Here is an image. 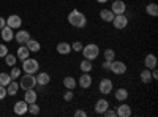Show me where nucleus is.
Here are the masks:
<instances>
[{"label": "nucleus", "mask_w": 158, "mask_h": 117, "mask_svg": "<svg viewBox=\"0 0 158 117\" xmlns=\"http://www.w3.org/2000/svg\"><path fill=\"white\" fill-rule=\"evenodd\" d=\"M97 2H98V3H108L109 0H97Z\"/></svg>", "instance_id": "obj_42"}, {"label": "nucleus", "mask_w": 158, "mask_h": 117, "mask_svg": "<svg viewBox=\"0 0 158 117\" xmlns=\"http://www.w3.org/2000/svg\"><path fill=\"white\" fill-rule=\"evenodd\" d=\"M92 81H94V79H92L90 73H82V74H81V77L77 79V84L81 86L82 89H89V87L92 86Z\"/></svg>", "instance_id": "obj_13"}, {"label": "nucleus", "mask_w": 158, "mask_h": 117, "mask_svg": "<svg viewBox=\"0 0 158 117\" xmlns=\"http://www.w3.org/2000/svg\"><path fill=\"white\" fill-rule=\"evenodd\" d=\"M79 68H81V71L82 73H90L92 71V60H89V59H84L82 62H81V65H79Z\"/></svg>", "instance_id": "obj_28"}, {"label": "nucleus", "mask_w": 158, "mask_h": 117, "mask_svg": "<svg viewBox=\"0 0 158 117\" xmlns=\"http://www.w3.org/2000/svg\"><path fill=\"white\" fill-rule=\"evenodd\" d=\"M8 54V48L5 44H0V57H5Z\"/></svg>", "instance_id": "obj_37"}, {"label": "nucleus", "mask_w": 158, "mask_h": 117, "mask_svg": "<svg viewBox=\"0 0 158 117\" xmlns=\"http://www.w3.org/2000/svg\"><path fill=\"white\" fill-rule=\"evenodd\" d=\"M35 86H36V77H35V74H29V73H25L19 82V89H22V90L35 89Z\"/></svg>", "instance_id": "obj_4"}, {"label": "nucleus", "mask_w": 158, "mask_h": 117, "mask_svg": "<svg viewBox=\"0 0 158 117\" xmlns=\"http://www.w3.org/2000/svg\"><path fill=\"white\" fill-rule=\"evenodd\" d=\"M73 98H74V92L68 89L67 92L63 94V100H65V101H73Z\"/></svg>", "instance_id": "obj_35"}, {"label": "nucleus", "mask_w": 158, "mask_h": 117, "mask_svg": "<svg viewBox=\"0 0 158 117\" xmlns=\"http://www.w3.org/2000/svg\"><path fill=\"white\" fill-rule=\"evenodd\" d=\"M111 11L114 13V15H125L127 11V5L123 0H114L112 5H111Z\"/></svg>", "instance_id": "obj_8"}, {"label": "nucleus", "mask_w": 158, "mask_h": 117, "mask_svg": "<svg viewBox=\"0 0 158 117\" xmlns=\"http://www.w3.org/2000/svg\"><path fill=\"white\" fill-rule=\"evenodd\" d=\"M3 59H5V63L8 65V67H15V65H16V60H18V57H16L15 54H6Z\"/></svg>", "instance_id": "obj_29"}, {"label": "nucleus", "mask_w": 158, "mask_h": 117, "mask_svg": "<svg viewBox=\"0 0 158 117\" xmlns=\"http://www.w3.org/2000/svg\"><path fill=\"white\" fill-rule=\"evenodd\" d=\"M38 98V94L35 92L33 89H29V90H25V94H24V101H27L29 105L30 103H35Z\"/></svg>", "instance_id": "obj_22"}, {"label": "nucleus", "mask_w": 158, "mask_h": 117, "mask_svg": "<svg viewBox=\"0 0 158 117\" xmlns=\"http://www.w3.org/2000/svg\"><path fill=\"white\" fill-rule=\"evenodd\" d=\"M30 56V51H29V48L25 46V44H21L19 48H18V51H16V57L19 59V60H25Z\"/></svg>", "instance_id": "obj_18"}, {"label": "nucleus", "mask_w": 158, "mask_h": 117, "mask_svg": "<svg viewBox=\"0 0 158 117\" xmlns=\"http://www.w3.org/2000/svg\"><path fill=\"white\" fill-rule=\"evenodd\" d=\"M38 70H40L38 60H35V59H32V57H27L25 60H22V71L29 73V74H35Z\"/></svg>", "instance_id": "obj_3"}, {"label": "nucleus", "mask_w": 158, "mask_h": 117, "mask_svg": "<svg viewBox=\"0 0 158 117\" xmlns=\"http://www.w3.org/2000/svg\"><path fill=\"white\" fill-rule=\"evenodd\" d=\"M63 86L70 90H74V87L77 86V79H74L73 76H65L63 77Z\"/></svg>", "instance_id": "obj_23"}, {"label": "nucleus", "mask_w": 158, "mask_h": 117, "mask_svg": "<svg viewBox=\"0 0 158 117\" xmlns=\"http://www.w3.org/2000/svg\"><path fill=\"white\" fill-rule=\"evenodd\" d=\"M0 35H2V40L3 41H11V40H15V32H13L11 27H8V25H5V27L0 30Z\"/></svg>", "instance_id": "obj_14"}, {"label": "nucleus", "mask_w": 158, "mask_h": 117, "mask_svg": "<svg viewBox=\"0 0 158 117\" xmlns=\"http://www.w3.org/2000/svg\"><path fill=\"white\" fill-rule=\"evenodd\" d=\"M68 22H70V25H73L76 29H84L87 25V18L79 10H71L68 13Z\"/></svg>", "instance_id": "obj_1"}, {"label": "nucleus", "mask_w": 158, "mask_h": 117, "mask_svg": "<svg viewBox=\"0 0 158 117\" xmlns=\"http://www.w3.org/2000/svg\"><path fill=\"white\" fill-rule=\"evenodd\" d=\"M21 73H22V70H21V68L13 67V68H11V71H10V77H11V79H18V77H21Z\"/></svg>", "instance_id": "obj_33"}, {"label": "nucleus", "mask_w": 158, "mask_h": 117, "mask_svg": "<svg viewBox=\"0 0 158 117\" xmlns=\"http://www.w3.org/2000/svg\"><path fill=\"white\" fill-rule=\"evenodd\" d=\"M25 46L29 48V51H30V52H38V51L41 49V44H40V41H36V40H32V38H30V40H29L27 43H25Z\"/></svg>", "instance_id": "obj_26"}, {"label": "nucleus", "mask_w": 158, "mask_h": 117, "mask_svg": "<svg viewBox=\"0 0 158 117\" xmlns=\"http://www.w3.org/2000/svg\"><path fill=\"white\" fill-rule=\"evenodd\" d=\"M15 40L19 44H25V43L30 40V32L29 30H18V33L15 35Z\"/></svg>", "instance_id": "obj_12"}, {"label": "nucleus", "mask_w": 158, "mask_h": 117, "mask_svg": "<svg viewBox=\"0 0 158 117\" xmlns=\"http://www.w3.org/2000/svg\"><path fill=\"white\" fill-rule=\"evenodd\" d=\"M112 89H114V84L111 79H108V77H104V79L100 81V86H98V90H100V94L103 95H109L112 92Z\"/></svg>", "instance_id": "obj_7"}, {"label": "nucleus", "mask_w": 158, "mask_h": 117, "mask_svg": "<svg viewBox=\"0 0 158 117\" xmlns=\"http://www.w3.org/2000/svg\"><path fill=\"white\" fill-rule=\"evenodd\" d=\"M27 108H29V103L27 101H16L15 103V106H13V109H15V114L16 115H24V114H27Z\"/></svg>", "instance_id": "obj_10"}, {"label": "nucleus", "mask_w": 158, "mask_h": 117, "mask_svg": "<svg viewBox=\"0 0 158 117\" xmlns=\"http://www.w3.org/2000/svg\"><path fill=\"white\" fill-rule=\"evenodd\" d=\"M146 13L149 16H152V18H156L158 16V5L156 3H149L146 6Z\"/></svg>", "instance_id": "obj_27"}, {"label": "nucleus", "mask_w": 158, "mask_h": 117, "mask_svg": "<svg viewBox=\"0 0 158 117\" xmlns=\"http://www.w3.org/2000/svg\"><path fill=\"white\" fill-rule=\"evenodd\" d=\"M156 63H158V60H156V56H153V54H147L146 59H144V67L149 70L156 68Z\"/></svg>", "instance_id": "obj_16"}, {"label": "nucleus", "mask_w": 158, "mask_h": 117, "mask_svg": "<svg viewBox=\"0 0 158 117\" xmlns=\"http://www.w3.org/2000/svg\"><path fill=\"white\" fill-rule=\"evenodd\" d=\"M139 76H141V81H142L144 84H149V82L153 81V79H152V71H150L149 68H144Z\"/></svg>", "instance_id": "obj_24"}, {"label": "nucleus", "mask_w": 158, "mask_h": 117, "mask_svg": "<svg viewBox=\"0 0 158 117\" xmlns=\"http://www.w3.org/2000/svg\"><path fill=\"white\" fill-rule=\"evenodd\" d=\"M40 111H41V109H40V106L36 105V101H35V103H30L29 108H27V112H29V114H32V115H38V114H40Z\"/></svg>", "instance_id": "obj_30"}, {"label": "nucleus", "mask_w": 158, "mask_h": 117, "mask_svg": "<svg viewBox=\"0 0 158 117\" xmlns=\"http://www.w3.org/2000/svg\"><path fill=\"white\" fill-rule=\"evenodd\" d=\"M82 56H84V59H89V60H95L98 56H100V48H98V44H95V43H89V44H85V46H82Z\"/></svg>", "instance_id": "obj_2"}, {"label": "nucleus", "mask_w": 158, "mask_h": 117, "mask_svg": "<svg viewBox=\"0 0 158 117\" xmlns=\"http://www.w3.org/2000/svg\"><path fill=\"white\" fill-rule=\"evenodd\" d=\"M114 16H115V15H114L111 10H108V8H103V10L100 11V18H101L103 22H112Z\"/></svg>", "instance_id": "obj_19"}, {"label": "nucleus", "mask_w": 158, "mask_h": 117, "mask_svg": "<svg viewBox=\"0 0 158 117\" xmlns=\"http://www.w3.org/2000/svg\"><path fill=\"white\" fill-rule=\"evenodd\" d=\"M5 25H6V19L5 18H0V30H2Z\"/></svg>", "instance_id": "obj_41"}, {"label": "nucleus", "mask_w": 158, "mask_h": 117, "mask_svg": "<svg viewBox=\"0 0 158 117\" xmlns=\"http://www.w3.org/2000/svg\"><path fill=\"white\" fill-rule=\"evenodd\" d=\"M114 59H115V51L114 49H106V51H104V60L112 62Z\"/></svg>", "instance_id": "obj_32"}, {"label": "nucleus", "mask_w": 158, "mask_h": 117, "mask_svg": "<svg viewBox=\"0 0 158 117\" xmlns=\"http://www.w3.org/2000/svg\"><path fill=\"white\" fill-rule=\"evenodd\" d=\"M109 68H111V62H109V60H104V62H103V70L109 71Z\"/></svg>", "instance_id": "obj_40"}, {"label": "nucleus", "mask_w": 158, "mask_h": 117, "mask_svg": "<svg viewBox=\"0 0 158 117\" xmlns=\"http://www.w3.org/2000/svg\"><path fill=\"white\" fill-rule=\"evenodd\" d=\"M56 49H57V52H59L60 56H68V54L71 52V44L67 43V41H60V43L56 46Z\"/></svg>", "instance_id": "obj_15"}, {"label": "nucleus", "mask_w": 158, "mask_h": 117, "mask_svg": "<svg viewBox=\"0 0 158 117\" xmlns=\"http://www.w3.org/2000/svg\"><path fill=\"white\" fill-rule=\"evenodd\" d=\"M82 43L81 41H74L73 44H71V51H74V52H81V51H82Z\"/></svg>", "instance_id": "obj_34"}, {"label": "nucleus", "mask_w": 158, "mask_h": 117, "mask_svg": "<svg viewBox=\"0 0 158 117\" xmlns=\"http://www.w3.org/2000/svg\"><path fill=\"white\" fill-rule=\"evenodd\" d=\"M112 25H114V29H117V30H123V29H127V25H128V18L125 15H115L114 19H112Z\"/></svg>", "instance_id": "obj_5"}, {"label": "nucleus", "mask_w": 158, "mask_h": 117, "mask_svg": "<svg viewBox=\"0 0 158 117\" xmlns=\"http://www.w3.org/2000/svg\"><path fill=\"white\" fill-rule=\"evenodd\" d=\"M10 81H11V77H10L8 73H0V86L6 87L10 84Z\"/></svg>", "instance_id": "obj_31"}, {"label": "nucleus", "mask_w": 158, "mask_h": 117, "mask_svg": "<svg viewBox=\"0 0 158 117\" xmlns=\"http://www.w3.org/2000/svg\"><path fill=\"white\" fill-rule=\"evenodd\" d=\"M6 25L11 27L13 30L15 29H21L22 27V18L18 15H11L10 18H6Z\"/></svg>", "instance_id": "obj_9"}, {"label": "nucleus", "mask_w": 158, "mask_h": 117, "mask_svg": "<svg viewBox=\"0 0 158 117\" xmlns=\"http://www.w3.org/2000/svg\"><path fill=\"white\" fill-rule=\"evenodd\" d=\"M6 95H8V94H6V87L0 86V100H3V98H5Z\"/></svg>", "instance_id": "obj_38"}, {"label": "nucleus", "mask_w": 158, "mask_h": 117, "mask_svg": "<svg viewBox=\"0 0 158 117\" xmlns=\"http://www.w3.org/2000/svg\"><path fill=\"white\" fill-rule=\"evenodd\" d=\"M101 115H106V117H117V112H115L114 109H109V108H108Z\"/></svg>", "instance_id": "obj_36"}, {"label": "nucleus", "mask_w": 158, "mask_h": 117, "mask_svg": "<svg viewBox=\"0 0 158 117\" xmlns=\"http://www.w3.org/2000/svg\"><path fill=\"white\" fill-rule=\"evenodd\" d=\"M115 112H117L118 117H130L131 115V108H130V105H127L125 101H122L120 106H117Z\"/></svg>", "instance_id": "obj_11"}, {"label": "nucleus", "mask_w": 158, "mask_h": 117, "mask_svg": "<svg viewBox=\"0 0 158 117\" xmlns=\"http://www.w3.org/2000/svg\"><path fill=\"white\" fill-rule=\"evenodd\" d=\"M109 71H112L114 74H125L127 73V65L123 63V62H120V60H112L111 62V68H109Z\"/></svg>", "instance_id": "obj_6"}, {"label": "nucleus", "mask_w": 158, "mask_h": 117, "mask_svg": "<svg viewBox=\"0 0 158 117\" xmlns=\"http://www.w3.org/2000/svg\"><path fill=\"white\" fill-rule=\"evenodd\" d=\"M127 98H128V90H127V89L120 87V89L115 90V100H117V101L122 103V101H125Z\"/></svg>", "instance_id": "obj_25"}, {"label": "nucleus", "mask_w": 158, "mask_h": 117, "mask_svg": "<svg viewBox=\"0 0 158 117\" xmlns=\"http://www.w3.org/2000/svg\"><path fill=\"white\" fill-rule=\"evenodd\" d=\"M49 81H51V76H49L48 73L41 71V73L36 74V84H38V86H48Z\"/></svg>", "instance_id": "obj_21"}, {"label": "nucleus", "mask_w": 158, "mask_h": 117, "mask_svg": "<svg viewBox=\"0 0 158 117\" xmlns=\"http://www.w3.org/2000/svg\"><path fill=\"white\" fill-rule=\"evenodd\" d=\"M108 108H109V103H108L106 98H100V100L95 103V112H97V114H103Z\"/></svg>", "instance_id": "obj_17"}, {"label": "nucleus", "mask_w": 158, "mask_h": 117, "mask_svg": "<svg viewBox=\"0 0 158 117\" xmlns=\"http://www.w3.org/2000/svg\"><path fill=\"white\" fill-rule=\"evenodd\" d=\"M18 90H19V82H16V79H11L10 84L6 86V94L10 97H15L18 94Z\"/></svg>", "instance_id": "obj_20"}, {"label": "nucleus", "mask_w": 158, "mask_h": 117, "mask_svg": "<svg viewBox=\"0 0 158 117\" xmlns=\"http://www.w3.org/2000/svg\"><path fill=\"white\" fill-rule=\"evenodd\" d=\"M74 117H87V112L82 111V109H77V111L74 112Z\"/></svg>", "instance_id": "obj_39"}]
</instances>
